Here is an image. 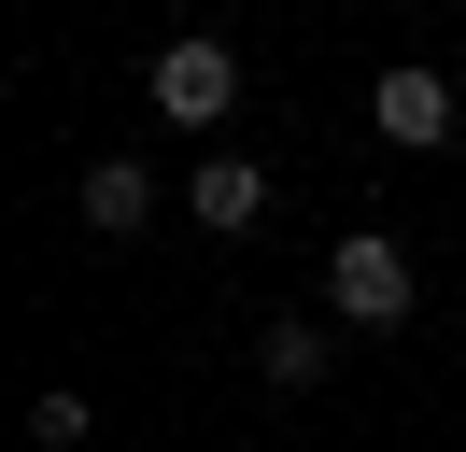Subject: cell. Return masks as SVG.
I'll use <instances>...</instances> for the list:
<instances>
[{
  "label": "cell",
  "mask_w": 466,
  "mask_h": 452,
  "mask_svg": "<svg viewBox=\"0 0 466 452\" xmlns=\"http://www.w3.org/2000/svg\"><path fill=\"white\" fill-rule=\"evenodd\" d=\"M255 367H268V382H283V396H311V382H325V367H339V339H325V325H311V311H283V325H268V339H255Z\"/></svg>",
  "instance_id": "cell-6"
},
{
  "label": "cell",
  "mask_w": 466,
  "mask_h": 452,
  "mask_svg": "<svg viewBox=\"0 0 466 452\" xmlns=\"http://www.w3.org/2000/svg\"><path fill=\"white\" fill-rule=\"evenodd\" d=\"M156 226V170L142 156H86V241H142Z\"/></svg>",
  "instance_id": "cell-4"
},
{
  "label": "cell",
  "mask_w": 466,
  "mask_h": 452,
  "mask_svg": "<svg viewBox=\"0 0 466 452\" xmlns=\"http://www.w3.org/2000/svg\"><path fill=\"white\" fill-rule=\"evenodd\" d=\"M156 113H170V128H227V113H240V56L212 43V28L156 43Z\"/></svg>",
  "instance_id": "cell-2"
},
{
  "label": "cell",
  "mask_w": 466,
  "mask_h": 452,
  "mask_svg": "<svg viewBox=\"0 0 466 452\" xmlns=\"http://www.w3.org/2000/svg\"><path fill=\"white\" fill-rule=\"evenodd\" d=\"M86 424H99V410H86L71 382H57V396H29V438H43V452H86Z\"/></svg>",
  "instance_id": "cell-7"
},
{
  "label": "cell",
  "mask_w": 466,
  "mask_h": 452,
  "mask_svg": "<svg viewBox=\"0 0 466 452\" xmlns=\"http://www.w3.org/2000/svg\"><path fill=\"white\" fill-rule=\"evenodd\" d=\"M184 212H198L212 241H240V226L268 212V170H255V156H198V184H184Z\"/></svg>",
  "instance_id": "cell-5"
},
{
  "label": "cell",
  "mask_w": 466,
  "mask_h": 452,
  "mask_svg": "<svg viewBox=\"0 0 466 452\" xmlns=\"http://www.w3.org/2000/svg\"><path fill=\"white\" fill-rule=\"evenodd\" d=\"M368 128L396 141V156H438V141L466 128V99H452V85L424 71V56H410V71H381V85H368Z\"/></svg>",
  "instance_id": "cell-3"
},
{
  "label": "cell",
  "mask_w": 466,
  "mask_h": 452,
  "mask_svg": "<svg viewBox=\"0 0 466 452\" xmlns=\"http://www.w3.org/2000/svg\"><path fill=\"white\" fill-rule=\"evenodd\" d=\"M325 311H339V325H410V311H424V269H410V241L353 226V241L325 254Z\"/></svg>",
  "instance_id": "cell-1"
}]
</instances>
